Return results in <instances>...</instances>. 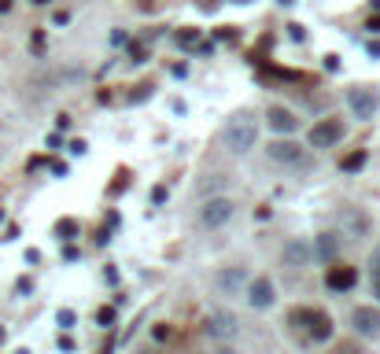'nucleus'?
I'll list each match as a JSON object with an SVG mask.
<instances>
[{"instance_id":"nucleus-2","label":"nucleus","mask_w":380,"mask_h":354,"mask_svg":"<svg viewBox=\"0 0 380 354\" xmlns=\"http://www.w3.org/2000/svg\"><path fill=\"white\" fill-rule=\"evenodd\" d=\"M288 321L295 325V329H303L307 339H314V344H329L332 339V318L325 310H310V307H299L288 314Z\"/></svg>"},{"instance_id":"nucleus-3","label":"nucleus","mask_w":380,"mask_h":354,"mask_svg":"<svg viewBox=\"0 0 380 354\" xmlns=\"http://www.w3.org/2000/svg\"><path fill=\"white\" fill-rule=\"evenodd\" d=\"M336 226L344 236H351V240H365L373 229V218L362 211V207H344V211L336 214Z\"/></svg>"},{"instance_id":"nucleus-35","label":"nucleus","mask_w":380,"mask_h":354,"mask_svg":"<svg viewBox=\"0 0 380 354\" xmlns=\"http://www.w3.org/2000/svg\"><path fill=\"white\" fill-rule=\"evenodd\" d=\"M370 56H373V59L380 56V41H370Z\"/></svg>"},{"instance_id":"nucleus-22","label":"nucleus","mask_w":380,"mask_h":354,"mask_svg":"<svg viewBox=\"0 0 380 354\" xmlns=\"http://www.w3.org/2000/svg\"><path fill=\"white\" fill-rule=\"evenodd\" d=\"M221 185H229V177H226V174H211V177L200 185V192H214V189H221Z\"/></svg>"},{"instance_id":"nucleus-15","label":"nucleus","mask_w":380,"mask_h":354,"mask_svg":"<svg viewBox=\"0 0 380 354\" xmlns=\"http://www.w3.org/2000/svg\"><path fill=\"white\" fill-rule=\"evenodd\" d=\"M214 284H218V292L237 295V292H240V284H244V273H240V270H221L218 277H214Z\"/></svg>"},{"instance_id":"nucleus-12","label":"nucleus","mask_w":380,"mask_h":354,"mask_svg":"<svg viewBox=\"0 0 380 354\" xmlns=\"http://www.w3.org/2000/svg\"><path fill=\"white\" fill-rule=\"evenodd\" d=\"M351 325H355L362 336L380 339V310L377 307H358L355 314H351Z\"/></svg>"},{"instance_id":"nucleus-43","label":"nucleus","mask_w":380,"mask_h":354,"mask_svg":"<svg viewBox=\"0 0 380 354\" xmlns=\"http://www.w3.org/2000/svg\"><path fill=\"white\" fill-rule=\"evenodd\" d=\"M34 4H48V0H34Z\"/></svg>"},{"instance_id":"nucleus-26","label":"nucleus","mask_w":380,"mask_h":354,"mask_svg":"<svg viewBox=\"0 0 380 354\" xmlns=\"http://www.w3.org/2000/svg\"><path fill=\"white\" fill-rule=\"evenodd\" d=\"M152 89H155V85H148V82H144L140 89H133V93H129V100H133V103H144V100L152 96Z\"/></svg>"},{"instance_id":"nucleus-30","label":"nucleus","mask_w":380,"mask_h":354,"mask_svg":"<svg viewBox=\"0 0 380 354\" xmlns=\"http://www.w3.org/2000/svg\"><path fill=\"white\" fill-rule=\"evenodd\" d=\"M166 196H170V192H166V185H155V189H152V203H163Z\"/></svg>"},{"instance_id":"nucleus-13","label":"nucleus","mask_w":380,"mask_h":354,"mask_svg":"<svg viewBox=\"0 0 380 354\" xmlns=\"http://www.w3.org/2000/svg\"><path fill=\"white\" fill-rule=\"evenodd\" d=\"M266 122H270L273 133L292 137V133H295V126H299V118H295L292 111H284V108H270V111H266Z\"/></svg>"},{"instance_id":"nucleus-31","label":"nucleus","mask_w":380,"mask_h":354,"mask_svg":"<svg viewBox=\"0 0 380 354\" xmlns=\"http://www.w3.org/2000/svg\"><path fill=\"white\" fill-rule=\"evenodd\" d=\"M365 30H370V34H380V11H377V15H370V22H365Z\"/></svg>"},{"instance_id":"nucleus-20","label":"nucleus","mask_w":380,"mask_h":354,"mask_svg":"<svg viewBox=\"0 0 380 354\" xmlns=\"http://www.w3.org/2000/svg\"><path fill=\"white\" fill-rule=\"evenodd\" d=\"M370 281H373V295L380 299V247H373V266H370Z\"/></svg>"},{"instance_id":"nucleus-7","label":"nucleus","mask_w":380,"mask_h":354,"mask_svg":"<svg viewBox=\"0 0 380 354\" xmlns=\"http://www.w3.org/2000/svg\"><path fill=\"white\" fill-rule=\"evenodd\" d=\"M266 155H270L273 163H284V166H299V163L307 159V152L299 148L292 137H277V140H273L270 148H266Z\"/></svg>"},{"instance_id":"nucleus-29","label":"nucleus","mask_w":380,"mask_h":354,"mask_svg":"<svg viewBox=\"0 0 380 354\" xmlns=\"http://www.w3.org/2000/svg\"><path fill=\"white\" fill-rule=\"evenodd\" d=\"M288 37H292V41H303V26H299V22H292V26H288Z\"/></svg>"},{"instance_id":"nucleus-9","label":"nucleus","mask_w":380,"mask_h":354,"mask_svg":"<svg viewBox=\"0 0 380 354\" xmlns=\"http://www.w3.org/2000/svg\"><path fill=\"white\" fill-rule=\"evenodd\" d=\"M358 281V270L347 266V262H332L329 270H325V284L332 288V292H347V288H355Z\"/></svg>"},{"instance_id":"nucleus-8","label":"nucleus","mask_w":380,"mask_h":354,"mask_svg":"<svg viewBox=\"0 0 380 354\" xmlns=\"http://www.w3.org/2000/svg\"><path fill=\"white\" fill-rule=\"evenodd\" d=\"M281 262H284V266H292V270L310 266V262H314V247H310V240H303V236L288 240V244L281 247Z\"/></svg>"},{"instance_id":"nucleus-18","label":"nucleus","mask_w":380,"mask_h":354,"mask_svg":"<svg viewBox=\"0 0 380 354\" xmlns=\"http://www.w3.org/2000/svg\"><path fill=\"white\" fill-rule=\"evenodd\" d=\"M174 41L181 48H196V45H200V30H196V26H181V30L174 34Z\"/></svg>"},{"instance_id":"nucleus-1","label":"nucleus","mask_w":380,"mask_h":354,"mask_svg":"<svg viewBox=\"0 0 380 354\" xmlns=\"http://www.w3.org/2000/svg\"><path fill=\"white\" fill-rule=\"evenodd\" d=\"M221 140H226V148L233 155H247L255 148V140H258V126H255V118L247 115V111H237L226 122V129H221Z\"/></svg>"},{"instance_id":"nucleus-6","label":"nucleus","mask_w":380,"mask_h":354,"mask_svg":"<svg viewBox=\"0 0 380 354\" xmlns=\"http://www.w3.org/2000/svg\"><path fill=\"white\" fill-rule=\"evenodd\" d=\"M229 218H233V203L226 196H214V200H207L200 207V226L203 229H218V226H226Z\"/></svg>"},{"instance_id":"nucleus-21","label":"nucleus","mask_w":380,"mask_h":354,"mask_svg":"<svg viewBox=\"0 0 380 354\" xmlns=\"http://www.w3.org/2000/svg\"><path fill=\"white\" fill-rule=\"evenodd\" d=\"M115 318H119V314H115V307H100V310H96V325H100V329H111Z\"/></svg>"},{"instance_id":"nucleus-17","label":"nucleus","mask_w":380,"mask_h":354,"mask_svg":"<svg viewBox=\"0 0 380 354\" xmlns=\"http://www.w3.org/2000/svg\"><path fill=\"white\" fill-rule=\"evenodd\" d=\"M365 159H370V152H365V148H355L351 155H344V163H339V170L355 174V170H362V166H365Z\"/></svg>"},{"instance_id":"nucleus-4","label":"nucleus","mask_w":380,"mask_h":354,"mask_svg":"<svg viewBox=\"0 0 380 354\" xmlns=\"http://www.w3.org/2000/svg\"><path fill=\"white\" fill-rule=\"evenodd\" d=\"M347 133V126H344V118H321V122H314L310 126V148H332V144H339Z\"/></svg>"},{"instance_id":"nucleus-39","label":"nucleus","mask_w":380,"mask_h":354,"mask_svg":"<svg viewBox=\"0 0 380 354\" xmlns=\"http://www.w3.org/2000/svg\"><path fill=\"white\" fill-rule=\"evenodd\" d=\"M100 354H111V344H103V351H100Z\"/></svg>"},{"instance_id":"nucleus-38","label":"nucleus","mask_w":380,"mask_h":354,"mask_svg":"<svg viewBox=\"0 0 380 354\" xmlns=\"http://www.w3.org/2000/svg\"><path fill=\"white\" fill-rule=\"evenodd\" d=\"M137 354H159V351H155V347H140Z\"/></svg>"},{"instance_id":"nucleus-11","label":"nucleus","mask_w":380,"mask_h":354,"mask_svg":"<svg viewBox=\"0 0 380 354\" xmlns=\"http://www.w3.org/2000/svg\"><path fill=\"white\" fill-rule=\"evenodd\" d=\"M207 332L218 336V339H233L237 336V314L233 310H211V318H207Z\"/></svg>"},{"instance_id":"nucleus-27","label":"nucleus","mask_w":380,"mask_h":354,"mask_svg":"<svg viewBox=\"0 0 380 354\" xmlns=\"http://www.w3.org/2000/svg\"><path fill=\"white\" fill-rule=\"evenodd\" d=\"M170 332H174V329H170L166 321H159V325H155V329H152V336H155V339H170Z\"/></svg>"},{"instance_id":"nucleus-40","label":"nucleus","mask_w":380,"mask_h":354,"mask_svg":"<svg viewBox=\"0 0 380 354\" xmlns=\"http://www.w3.org/2000/svg\"><path fill=\"white\" fill-rule=\"evenodd\" d=\"M277 4H295V0H277Z\"/></svg>"},{"instance_id":"nucleus-24","label":"nucleus","mask_w":380,"mask_h":354,"mask_svg":"<svg viewBox=\"0 0 380 354\" xmlns=\"http://www.w3.org/2000/svg\"><path fill=\"white\" fill-rule=\"evenodd\" d=\"M129 59H133V63H144V59H148V45H144V41H133V45H129Z\"/></svg>"},{"instance_id":"nucleus-32","label":"nucleus","mask_w":380,"mask_h":354,"mask_svg":"<svg viewBox=\"0 0 380 354\" xmlns=\"http://www.w3.org/2000/svg\"><path fill=\"white\" fill-rule=\"evenodd\" d=\"M103 281H108V284H119V270L108 266V270H103Z\"/></svg>"},{"instance_id":"nucleus-28","label":"nucleus","mask_w":380,"mask_h":354,"mask_svg":"<svg viewBox=\"0 0 380 354\" xmlns=\"http://www.w3.org/2000/svg\"><path fill=\"white\" fill-rule=\"evenodd\" d=\"M34 52H37V56H41V52H45V30H34Z\"/></svg>"},{"instance_id":"nucleus-41","label":"nucleus","mask_w":380,"mask_h":354,"mask_svg":"<svg viewBox=\"0 0 380 354\" xmlns=\"http://www.w3.org/2000/svg\"><path fill=\"white\" fill-rule=\"evenodd\" d=\"M0 221H4V207H0Z\"/></svg>"},{"instance_id":"nucleus-14","label":"nucleus","mask_w":380,"mask_h":354,"mask_svg":"<svg viewBox=\"0 0 380 354\" xmlns=\"http://www.w3.org/2000/svg\"><path fill=\"white\" fill-rule=\"evenodd\" d=\"M314 258H321V262H336L339 255V233H321V236H314Z\"/></svg>"},{"instance_id":"nucleus-23","label":"nucleus","mask_w":380,"mask_h":354,"mask_svg":"<svg viewBox=\"0 0 380 354\" xmlns=\"http://www.w3.org/2000/svg\"><path fill=\"white\" fill-rule=\"evenodd\" d=\"M214 37H218V41H226V45H233V41H237V26H218V30H214Z\"/></svg>"},{"instance_id":"nucleus-34","label":"nucleus","mask_w":380,"mask_h":354,"mask_svg":"<svg viewBox=\"0 0 380 354\" xmlns=\"http://www.w3.org/2000/svg\"><path fill=\"white\" fill-rule=\"evenodd\" d=\"M71 152L74 155H85V140H71Z\"/></svg>"},{"instance_id":"nucleus-33","label":"nucleus","mask_w":380,"mask_h":354,"mask_svg":"<svg viewBox=\"0 0 380 354\" xmlns=\"http://www.w3.org/2000/svg\"><path fill=\"white\" fill-rule=\"evenodd\" d=\"M63 258L74 262V258H78V247H74V244H67V247H63Z\"/></svg>"},{"instance_id":"nucleus-37","label":"nucleus","mask_w":380,"mask_h":354,"mask_svg":"<svg viewBox=\"0 0 380 354\" xmlns=\"http://www.w3.org/2000/svg\"><path fill=\"white\" fill-rule=\"evenodd\" d=\"M214 354H237V351H233V347H218Z\"/></svg>"},{"instance_id":"nucleus-36","label":"nucleus","mask_w":380,"mask_h":354,"mask_svg":"<svg viewBox=\"0 0 380 354\" xmlns=\"http://www.w3.org/2000/svg\"><path fill=\"white\" fill-rule=\"evenodd\" d=\"M11 8V0H0V15H4V11Z\"/></svg>"},{"instance_id":"nucleus-25","label":"nucleus","mask_w":380,"mask_h":354,"mask_svg":"<svg viewBox=\"0 0 380 354\" xmlns=\"http://www.w3.org/2000/svg\"><path fill=\"white\" fill-rule=\"evenodd\" d=\"M56 321H59V329H74V325H78V314H74V310H59Z\"/></svg>"},{"instance_id":"nucleus-10","label":"nucleus","mask_w":380,"mask_h":354,"mask_svg":"<svg viewBox=\"0 0 380 354\" xmlns=\"http://www.w3.org/2000/svg\"><path fill=\"white\" fill-rule=\"evenodd\" d=\"M247 303H251V310H270L273 307V299H277V295H273V281L270 277H255L251 284H247Z\"/></svg>"},{"instance_id":"nucleus-42","label":"nucleus","mask_w":380,"mask_h":354,"mask_svg":"<svg viewBox=\"0 0 380 354\" xmlns=\"http://www.w3.org/2000/svg\"><path fill=\"white\" fill-rule=\"evenodd\" d=\"M233 4H247V0H233Z\"/></svg>"},{"instance_id":"nucleus-5","label":"nucleus","mask_w":380,"mask_h":354,"mask_svg":"<svg viewBox=\"0 0 380 354\" xmlns=\"http://www.w3.org/2000/svg\"><path fill=\"white\" fill-rule=\"evenodd\" d=\"M377 103H380L377 89H370V85H355V89H347V108L355 111V118H362V122H370V118L377 115Z\"/></svg>"},{"instance_id":"nucleus-16","label":"nucleus","mask_w":380,"mask_h":354,"mask_svg":"<svg viewBox=\"0 0 380 354\" xmlns=\"http://www.w3.org/2000/svg\"><path fill=\"white\" fill-rule=\"evenodd\" d=\"M52 233H56L63 244H71V240H78V236H82V226H78V218H59Z\"/></svg>"},{"instance_id":"nucleus-19","label":"nucleus","mask_w":380,"mask_h":354,"mask_svg":"<svg viewBox=\"0 0 380 354\" xmlns=\"http://www.w3.org/2000/svg\"><path fill=\"white\" fill-rule=\"evenodd\" d=\"M126 189H129V170L122 166L119 174H115V181H111V185H108V196H122Z\"/></svg>"}]
</instances>
